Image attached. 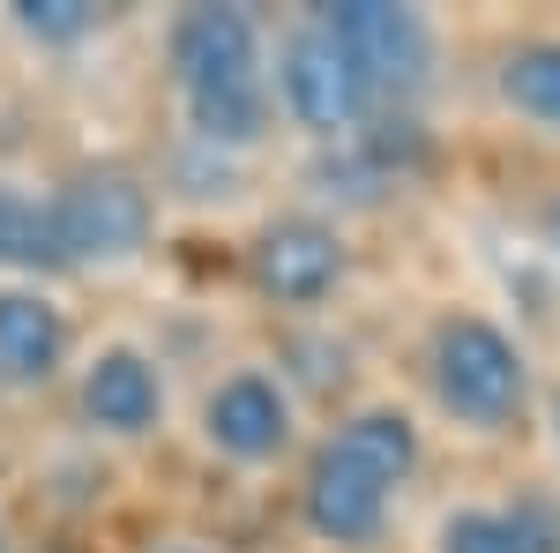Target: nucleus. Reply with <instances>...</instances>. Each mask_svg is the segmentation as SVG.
<instances>
[{
    "mask_svg": "<svg viewBox=\"0 0 560 553\" xmlns=\"http://www.w3.org/2000/svg\"><path fill=\"white\" fill-rule=\"evenodd\" d=\"M68 314L38 285H0V389H45L68 367Z\"/></svg>",
    "mask_w": 560,
    "mask_h": 553,
    "instance_id": "nucleus-10",
    "label": "nucleus"
},
{
    "mask_svg": "<svg viewBox=\"0 0 560 553\" xmlns=\"http://www.w3.org/2000/svg\"><path fill=\"white\" fill-rule=\"evenodd\" d=\"M45 224H52V247L75 269H113V262H135L150 247V224H158V203L135 172H75L52 203H45Z\"/></svg>",
    "mask_w": 560,
    "mask_h": 553,
    "instance_id": "nucleus-3",
    "label": "nucleus"
},
{
    "mask_svg": "<svg viewBox=\"0 0 560 553\" xmlns=\"http://www.w3.org/2000/svg\"><path fill=\"white\" fill-rule=\"evenodd\" d=\"M509 516V531H516V546L523 553H560V523L546 502H516V509H501Z\"/></svg>",
    "mask_w": 560,
    "mask_h": 553,
    "instance_id": "nucleus-15",
    "label": "nucleus"
},
{
    "mask_svg": "<svg viewBox=\"0 0 560 553\" xmlns=\"http://www.w3.org/2000/svg\"><path fill=\"white\" fill-rule=\"evenodd\" d=\"M337 441H345L359 464L382 471L388 486H404V479L419 471V426L404 419V412H388V404H374V412H351V419L337 426Z\"/></svg>",
    "mask_w": 560,
    "mask_h": 553,
    "instance_id": "nucleus-12",
    "label": "nucleus"
},
{
    "mask_svg": "<svg viewBox=\"0 0 560 553\" xmlns=\"http://www.w3.org/2000/svg\"><path fill=\"white\" fill-rule=\"evenodd\" d=\"M329 38L351 53V68L366 76L374 97H404V90L427 83L433 60V31L419 8H388V0H345V8H322L314 15Z\"/></svg>",
    "mask_w": 560,
    "mask_h": 553,
    "instance_id": "nucleus-5",
    "label": "nucleus"
},
{
    "mask_svg": "<svg viewBox=\"0 0 560 553\" xmlns=\"http://www.w3.org/2000/svg\"><path fill=\"white\" fill-rule=\"evenodd\" d=\"M427 375H433L441 412L456 426H471V434H501L523 412V389H530V367H523L516 337L493 330L486 314H448L433 330Z\"/></svg>",
    "mask_w": 560,
    "mask_h": 553,
    "instance_id": "nucleus-2",
    "label": "nucleus"
},
{
    "mask_svg": "<svg viewBox=\"0 0 560 553\" xmlns=\"http://www.w3.org/2000/svg\"><path fill=\"white\" fill-rule=\"evenodd\" d=\"M433 546H441V553H523L501 509H456V516H441V539H433Z\"/></svg>",
    "mask_w": 560,
    "mask_h": 553,
    "instance_id": "nucleus-14",
    "label": "nucleus"
},
{
    "mask_svg": "<svg viewBox=\"0 0 560 553\" xmlns=\"http://www.w3.org/2000/svg\"><path fill=\"white\" fill-rule=\"evenodd\" d=\"M345 277V240L322 217H277L255 240V285L277 307H322Z\"/></svg>",
    "mask_w": 560,
    "mask_h": 553,
    "instance_id": "nucleus-9",
    "label": "nucleus"
},
{
    "mask_svg": "<svg viewBox=\"0 0 560 553\" xmlns=\"http://www.w3.org/2000/svg\"><path fill=\"white\" fill-rule=\"evenodd\" d=\"M0 546H8V539H0Z\"/></svg>",
    "mask_w": 560,
    "mask_h": 553,
    "instance_id": "nucleus-19",
    "label": "nucleus"
},
{
    "mask_svg": "<svg viewBox=\"0 0 560 553\" xmlns=\"http://www.w3.org/2000/svg\"><path fill=\"white\" fill-rule=\"evenodd\" d=\"M388 502H396V486H388L374 464H359L345 441H329V449L314 457V471H306V486H300L306 531H314L322 546H351V553L382 539Z\"/></svg>",
    "mask_w": 560,
    "mask_h": 553,
    "instance_id": "nucleus-6",
    "label": "nucleus"
},
{
    "mask_svg": "<svg viewBox=\"0 0 560 553\" xmlns=\"http://www.w3.org/2000/svg\"><path fill=\"white\" fill-rule=\"evenodd\" d=\"M501 97L516 105L530 128L560 135V38H530L501 60Z\"/></svg>",
    "mask_w": 560,
    "mask_h": 553,
    "instance_id": "nucleus-11",
    "label": "nucleus"
},
{
    "mask_svg": "<svg viewBox=\"0 0 560 553\" xmlns=\"http://www.w3.org/2000/svg\"><path fill=\"white\" fill-rule=\"evenodd\" d=\"M546 247H553V255H560V203H553V210H546Z\"/></svg>",
    "mask_w": 560,
    "mask_h": 553,
    "instance_id": "nucleus-17",
    "label": "nucleus"
},
{
    "mask_svg": "<svg viewBox=\"0 0 560 553\" xmlns=\"http://www.w3.org/2000/svg\"><path fill=\"white\" fill-rule=\"evenodd\" d=\"M553 449H560V404H553Z\"/></svg>",
    "mask_w": 560,
    "mask_h": 553,
    "instance_id": "nucleus-18",
    "label": "nucleus"
},
{
    "mask_svg": "<svg viewBox=\"0 0 560 553\" xmlns=\"http://www.w3.org/2000/svg\"><path fill=\"white\" fill-rule=\"evenodd\" d=\"M202 441L232 464H277L292 449V396L277 375L240 367L202 396Z\"/></svg>",
    "mask_w": 560,
    "mask_h": 553,
    "instance_id": "nucleus-7",
    "label": "nucleus"
},
{
    "mask_svg": "<svg viewBox=\"0 0 560 553\" xmlns=\"http://www.w3.org/2000/svg\"><path fill=\"white\" fill-rule=\"evenodd\" d=\"M15 232H23V203L0 187V262H15Z\"/></svg>",
    "mask_w": 560,
    "mask_h": 553,
    "instance_id": "nucleus-16",
    "label": "nucleus"
},
{
    "mask_svg": "<svg viewBox=\"0 0 560 553\" xmlns=\"http://www.w3.org/2000/svg\"><path fill=\"white\" fill-rule=\"evenodd\" d=\"M75 396H83V419L97 434H113V441H142V434L165 426V375L135 344H97Z\"/></svg>",
    "mask_w": 560,
    "mask_h": 553,
    "instance_id": "nucleus-8",
    "label": "nucleus"
},
{
    "mask_svg": "<svg viewBox=\"0 0 560 553\" xmlns=\"http://www.w3.org/2000/svg\"><path fill=\"white\" fill-rule=\"evenodd\" d=\"M277 97L306 135H359V120L374 113V90L351 68V53L322 23H306L277 53Z\"/></svg>",
    "mask_w": 560,
    "mask_h": 553,
    "instance_id": "nucleus-4",
    "label": "nucleus"
},
{
    "mask_svg": "<svg viewBox=\"0 0 560 553\" xmlns=\"http://www.w3.org/2000/svg\"><path fill=\"white\" fill-rule=\"evenodd\" d=\"M8 23H15L23 38H38V45H75V38H90L105 15H97L90 0H15Z\"/></svg>",
    "mask_w": 560,
    "mask_h": 553,
    "instance_id": "nucleus-13",
    "label": "nucleus"
},
{
    "mask_svg": "<svg viewBox=\"0 0 560 553\" xmlns=\"http://www.w3.org/2000/svg\"><path fill=\"white\" fill-rule=\"evenodd\" d=\"M165 53H173V83L202 142H217V150L261 142L269 76H261V23L247 8H187Z\"/></svg>",
    "mask_w": 560,
    "mask_h": 553,
    "instance_id": "nucleus-1",
    "label": "nucleus"
}]
</instances>
